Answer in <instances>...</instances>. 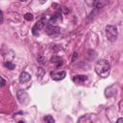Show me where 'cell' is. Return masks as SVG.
Masks as SVG:
<instances>
[{
	"label": "cell",
	"instance_id": "cell-1",
	"mask_svg": "<svg viewBox=\"0 0 123 123\" xmlns=\"http://www.w3.org/2000/svg\"><path fill=\"white\" fill-rule=\"evenodd\" d=\"M110 68H111V65L107 60H104V59L99 60L95 63V71L100 77H103V78L108 77L110 73Z\"/></svg>",
	"mask_w": 123,
	"mask_h": 123
},
{
	"label": "cell",
	"instance_id": "cell-2",
	"mask_svg": "<svg viewBox=\"0 0 123 123\" xmlns=\"http://www.w3.org/2000/svg\"><path fill=\"white\" fill-rule=\"evenodd\" d=\"M117 28L113 25H107L106 26V36L109 41L113 42L117 38Z\"/></svg>",
	"mask_w": 123,
	"mask_h": 123
},
{
	"label": "cell",
	"instance_id": "cell-3",
	"mask_svg": "<svg viewBox=\"0 0 123 123\" xmlns=\"http://www.w3.org/2000/svg\"><path fill=\"white\" fill-rule=\"evenodd\" d=\"M45 33L51 37H56L61 33V29L58 26H53V25L47 24L45 26Z\"/></svg>",
	"mask_w": 123,
	"mask_h": 123
},
{
	"label": "cell",
	"instance_id": "cell-4",
	"mask_svg": "<svg viewBox=\"0 0 123 123\" xmlns=\"http://www.w3.org/2000/svg\"><path fill=\"white\" fill-rule=\"evenodd\" d=\"M45 23H46V21L44 20V17H42L39 21H37V22L34 25V27L32 28V33H33V35H34V36H38L39 30H41V29L44 27Z\"/></svg>",
	"mask_w": 123,
	"mask_h": 123
},
{
	"label": "cell",
	"instance_id": "cell-5",
	"mask_svg": "<svg viewBox=\"0 0 123 123\" xmlns=\"http://www.w3.org/2000/svg\"><path fill=\"white\" fill-rule=\"evenodd\" d=\"M62 21V14L60 12H57L55 14H53V16L49 19L48 24L53 25V26H57V24H59L60 22Z\"/></svg>",
	"mask_w": 123,
	"mask_h": 123
},
{
	"label": "cell",
	"instance_id": "cell-6",
	"mask_svg": "<svg viewBox=\"0 0 123 123\" xmlns=\"http://www.w3.org/2000/svg\"><path fill=\"white\" fill-rule=\"evenodd\" d=\"M17 98L21 104H27L29 102V95L24 90H18L17 91Z\"/></svg>",
	"mask_w": 123,
	"mask_h": 123
},
{
	"label": "cell",
	"instance_id": "cell-7",
	"mask_svg": "<svg viewBox=\"0 0 123 123\" xmlns=\"http://www.w3.org/2000/svg\"><path fill=\"white\" fill-rule=\"evenodd\" d=\"M50 75L54 81H60L65 77L66 73H65V71H52Z\"/></svg>",
	"mask_w": 123,
	"mask_h": 123
},
{
	"label": "cell",
	"instance_id": "cell-8",
	"mask_svg": "<svg viewBox=\"0 0 123 123\" xmlns=\"http://www.w3.org/2000/svg\"><path fill=\"white\" fill-rule=\"evenodd\" d=\"M87 80V77L86 75H76L73 77V82L77 85H83Z\"/></svg>",
	"mask_w": 123,
	"mask_h": 123
},
{
	"label": "cell",
	"instance_id": "cell-9",
	"mask_svg": "<svg viewBox=\"0 0 123 123\" xmlns=\"http://www.w3.org/2000/svg\"><path fill=\"white\" fill-rule=\"evenodd\" d=\"M31 80V75L25 71L21 72L20 73V76H19V82L21 84H25V83H28L29 81Z\"/></svg>",
	"mask_w": 123,
	"mask_h": 123
},
{
	"label": "cell",
	"instance_id": "cell-10",
	"mask_svg": "<svg viewBox=\"0 0 123 123\" xmlns=\"http://www.w3.org/2000/svg\"><path fill=\"white\" fill-rule=\"evenodd\" d=\"M77 123H92V117L91 114H86V115H82L79 119Z\"/></svg>",
	"mask_w": 123,
	"mask_h": 123
},
{
	"label": "cell",
	"instance_id": "cell-11",
	"mask_svg": "<svg viewBox=\"0 0 123 123\" xmlns=\"http://www.w3.org/2000/svg\"><path fill=\"white\" fill-rule=\"evenodd\" d=\"M50 62H51V63H53L55 66H57V67H60V66H62V64H63V61L60 58V57H57V56H55V57H53L51 60H50Z\"/></svg>",
	"mask_w": 123,
	"mask_h": 123
},
{
	"label": "cell",
	"instance_id": "cell-12",
	"mask_svg": "<svg viewBox=\"0 0 123 123\" xmlns=\"http://www.w3.org/2000/svg\"><path fill=\"white\" fill-rule=\"evenodd\" d=\"M4 65H5V67H7V68L10 69V70L14 69V67H15V65H14L12 62H6L4 63Z\"/></svg>",
	"mask_w": 123,
	"mask_h": 123
},
{
	"label": "cell",
	"instance_id": "cell-13",
	"mask_svg": "<svg viewBox=\"0 0 123 123\" xmlns=\"http://www.w3.org/2000/svg\"><path fill=\"white\" fill-rule=\"evenodd\" d=\"M44 121L46 123H55V120H54V118L51 115H46L44 117Z\"/></svg>",
	"mask_w": 123,
	"mask_h": 123
},
{
	"label": "cell",
	"instance_id": "cell-14",
	"mask_svg": "<svg viewBox=\"0 0 123 123\" xmlns=\"http://www.w3.org/2000/svg\"><path fill=\"white\" fill-rule=\"evenodd\" d=\"M104 5H105V2H100V1L94 2V7H95L96 9H100V8H102Z\"/></svg>",
	"mask_w": 123,
	"mask_h": 123
},
{
	"label": "cell",
	"instance_id": "cell-15",
	"mask_svg": "<svg viewBox=\"0 0 123 123\" xmlns=\"http://www.w3.org/2000/svg\"><path fill=\"white\" fill-rule=\"evenodd\" d=\"M43 75H44V70H43V68L39 67L38 70H37V78L41 79V78L43 77Z\"/></svg>",
	"mask_w": 123,
	"mask_h": 123
},
{
	"label": "cell",
	"instance_id": "cell-16",
	"mask_svg": "<svg viewBox=\"0 0 123 123\" xmlns=\"http://www.w3.org/2000/svg\"><path fill=\"white\" fill-rule=\"evenodd\" d=\"M24 18L26 19V20H28V21H31V20H33V18H34V16H33V14L32 13H26L25 15H24Z\"/></svg>",
	"mask_w": 123,
	"mask_h": 123
},
{
	"label": "cell",
	"instance_id": "cell-17",
	"mask_svg": "<svg viewBox=\"0 0 123 123\" xmlns=\"http://www.w3.org/2000/svg\"><path fill=\"white\" fill-rule=\"evenodd\" d=\"M37 61H38V62H39V63H44V62H45L44 58H43V57H41V56L37 57Z\"/></svg>",
	"mask_w": 123,
	"mask_h": 123
},
{
	"label": "cell",
	"instance_id": "cell-18",
	"mask_svg": "<svg viewBox=\"0 0 123 123\" xmlns=\"http://www.w3.org/2000/svg\"><path fill=\"white\" fill-rule=\"evenodd\" d=\"M77 56H78V54H77L76 52H74V53H73V56H72V60H71V61H72V62H74V61H75V59L77 58Z\"/></svg>",
	"mask_w": 123,
	"mask_h": 123
},
{
	"label": "cell",
	"instance_id": "cell-19",
	"mask_svg": "<svg viewBox=\"0 0 123 123\" xmlns=\"http://www.w3.org/2000/svg\"><path fill=\"white\" fill-rule=\"evenodd\" d=\"M116 123H123V117L118 118V119H117V121H116Z\"/></svg>",
	"mask_w": 123,
	"mask_h": 123
},
{
	"label": "cell",
	"instance_id": "cell-20",
	"mask_svg": "<svg viewBox=\"0 0 123 123\" xmlns=\"http://www.w3.org/2000/svg\"><path fill=\"white\" fill-rule=\"evenodd\" d=\"M1 81H2V84H1V86H5V84H6V82H5V80H4V78H3V77L1 78Z\"/></svg>",
	"mask_w": 123,
	"mask_h": 123
},
{
	"label": "cell",
	"instance_id": "cell-21",
	"mask_svg": "<svg viewBox=\"0 0 123 123\" xmlns=\"http://www.w3.org/2000/svg\"><path fill=\"white\" fill-rule=\"evenodd\" d=\"M18 123H25L24 121H18Z\"/></svg>",
	"mask_w": 123,
	"mask_h": 123
}]
</instances>
